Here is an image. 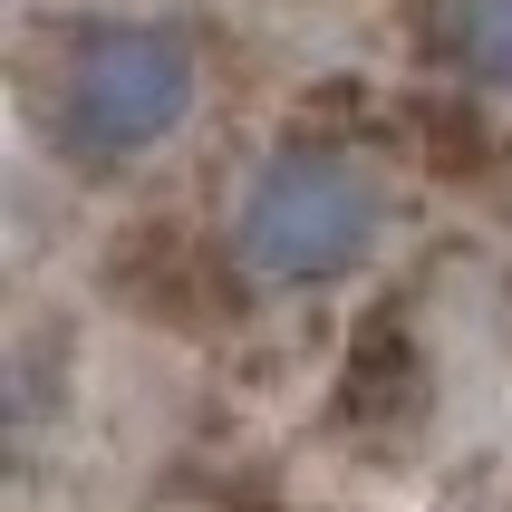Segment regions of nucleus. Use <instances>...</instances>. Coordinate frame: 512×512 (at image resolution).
<instances>
[{"mask_svg":"<svg viewBox=\"0 0 512 512\" xmlns=\"http://www.w3.org/2000/svg\"><path fill=\"white\" fill-rule=\"evenodd\" d=\"M435 49L474 87H512V0H435Z\"/></svg>","mask_w":512,"mask_h":512,"instance_id":"nucleus-3","label":"nucleus"},{"mask_svg":"<svg viewBox=\"0 0 512 512\" xmlns=\"http://www.w3.org/2000/svg\"><path fill=\"white\" fill-rule=\"evenodd\" d=\"M203 97L194 39L174 20H97L49 39V58L29 68V116L68 165H145L155 145L184 136V116Z\"/></svg>","mask_w":512,"mask_h":512,"instance_id":"nucleus-1","label":"nucleus"},{"mask_svg":"<svg viewBox=\"0 0 512 512\" xmlns=\"http://www.w3.org/2000/svg\"><path fill=\"white\" fill-rule=\"evenodd\" d=\"M387 242V184L377 165L339 145H281L232 203V261L271 290H319L348 281L358 261Z\"/></svg>","mask_w":512,"mask_h":512,"instance_id":"nucleus-2","label":"nucleus"}]
</instances>
